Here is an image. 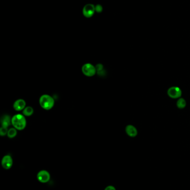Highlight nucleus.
I'll list each match as a JSON object with an SVG mask.
<instances>
[{"label": "nucleus", "mask_w": 190, "mask_h": 190, "mask_svg": "<svg viewBox=\"0 0 190 190\" xmlns=\"http://www.w3.org/2000/svg\"><path fill=\"white\" fill-rule=\"evenodd\" d=\"M39 103L43 109L49 110L54 107L55 101L51 96L43 95L40 97Z\"/></svg>", "instance_id": "obj_2"}, {"label": "nucleus", "mask_w": 190, "mask_h": 190, "mask_svg": "<svg viewBox=\"0 0 190 190\" xmlns=\"http://www.w3.org/2000/svg\"><path fill=\"white\" fill-rule=\"evenodd\" d=\"M13 108L17 111L23 110L26 108V102L23 99H18L13 103Z\"/></svg>", "instance_id": "obj_8"}, {"label": "nucleus", "mask_w": 190, "mask_h": 190, "mask_svg": "<svg viewBox=\"0 0 190 190\" xmlns=\"http://www.w3.org/2000/svg\"><path fill=\"white\" fill-rule=\"evenodd\" d=\"M95 10L97 13H101L103 11V7L100 4H97L95 6Z\"/></svg>", "instance_id": "obj_15"}, {"label": "nucleus", "mask_w": 190, "mask_h": 190, "mask_svg": "<svg viewBox=\"0 0 190 190\" xmlns=\"http://www.w3.org/2000/svg\"><path fill=\"white\" fill-rule=\"evenodd\" d=\"M8 130L7 127H4L1 126L0 128V135L1 136H4L5 135H7Z\"/></svg>", "instance_id": "obj_14"}, {"label": "nucleus", "mask_w": 190, "mask_h": 190, "mask_svg": "<svg viewBox=\"0 0 190 190\" xmlns=\"http://www.w3.org/2000/svg\"><path fill=\"white\" fill-rule=\"evenodd\" d=\"M1 164L4 169H10L13 166V158L10 155H5L2 159Z\"/></svg>", "instance_id": "obj_7"}, {"label": "nucleus", "mask_w": 190, "mask_h": 190, "mask_svg": "<svg viewBox=\"0 0 190 190\" xmlns=\"http://www.w3.org/2000/svg\"><path fill=\"white\" fill-rule=\"evenodd\" d=\"M37 178L39 182L42 183H46L49 181L50 175L49 172L46 170H42L38 172Z\"/></svg>", "instance_id": "obj_6"}, {"label": "nucleus", "mask_w": 190, "mask_h": 190, "mask_svg": "<svg viewBox=\"0 0 190 190\" xmlns=\"http://www.w3.org/2000/svg\"><path fill=\"white\" fill-rule=\"evenodd\" d=\"M11 123V119L8 115H4L1 119V124L2 127L8 128Z\"/></svg>", "instance_id": "obj_10"}, {"label": "nucleus", "mask_w": 190, "mask_h": 190, "mask_svg": "<svg viewBox=\"0 0 190 190\" xmlns=\"http://www.w3.org/2000/svg\"><path fill=\"white\" fill-rule=\"evenodd\" d=\"M83 74L88 77H92L95 75L96 69L95 66L91 63H85L83 65L82 68Z\"/></svg>", "instance_id": "obj_3"}, {"label": "nucleus", "mask_w": 190, "mask_h": 190, "mask_svg": "<svg viewBox=\"0 0 190 190\" xmlns=\"http://www.w3.org/2000/svg\"><path fill=\"white\" fill-rule=\"evenodd\" d=\"M95 12V6L94 4H87L83 7V15L87 18L91 17L94 15Z\"/></svg>", "instance_id": "obj_4"}, {"label": "nucleus", "mask_w": 190, "mask_h": 190, "mask_svg": "<svg viewBox=\"0 0 190 190\" xmlns=\"http://www.w3.org/2000/svg\"><path fill=\"white\" fill-rule=\"evenodd\" d=\"M104 190H116V189L114 186H108L104 189Z\"/></svg>", "instance_id": "obj_16"}, {"label": "nucleus", "mask_w": 190, "mask_h": 190, "mask_svg": "<svg viewBox=\"0 0 190 190\" xmlns=\"http://www.w3.org/2000/svg\"><path fill=\"white\" fill-rule=\"evenodd\" d=\"M23 114L26 116H31L33 113V108L30 106H27L23 110Z\"/></svg>", "instance_id": "obj_11"}, {"label": "nucleus", "mask_w": 190, "mask_h": 190, "mask_svg": "<svg viewBox=\"0 0 190 190\" xmlns=\"http://www.w3.org/2000/svg\"><path fill=\"white\" fill-rule=\"evenodd\" d=\"M11 124L18 130H23L26 126V120L25 116L21 114H17L11 119Z\"/></svg>", "instance_id": "obj_1"}, {"label": "nucleus", "mask_w": 190, "mask_h": 190, "mask_svg": "<svg viewBox=\"0 0 190 190\" xmlns=\"http://www.w3.org/2000/svg\"><path fill=\"white\" fill-rule=\"evenodd\" d=\"M17 135V129L15 128H11L8 130V132H7V136L10 138H13V137L16 136Z\"/></svg>", "instance_id": "obj_13"}, {"label": "nucleus", "mask_w": 190, "mask_h": 190, "mask_svg": "<svg viewBox=\"0 0 190 190\" xmlns=\"http://www.w3.org/2000/svg\"><path fill=\"white\" fill-rule=\"evenodd\" d=\"M177 106L178 108L180 109H183L186 107V101L182 98L179 99L177 102Z\"/></svg>", "instance_id": "obj_12"}, {"label": "nucleus", "mask_w": 190, "mask_h": 190, "mask_svg": "<svg viewBox=\"0 0 190 190\" xmlns=\"http://www.w3.org/2000/svg\"><path fill=\"white\" fill-rule=\"evenodd\" d=\"M125 132L129 136L134 137L137 135L136 128L132 125H128L125 128Z\"/></svg>", "instance_id": "obj_9"}, {"label": "nucleus", "mask_w": 190, "mask_h": 190, "mask_svg": "<svg viewBox=\"0 0 190 190\" xmlns=\"http://www.w3.org/2000/svg\"><path fill=\"white\" fill-rule=\"evenodd\" d=\"M167 94L171 98L175 99L180 98L181 96L182 91L179 87H172L168 90Z\"/></svg>", "instance_id": "obj_5"}]
</instances>
